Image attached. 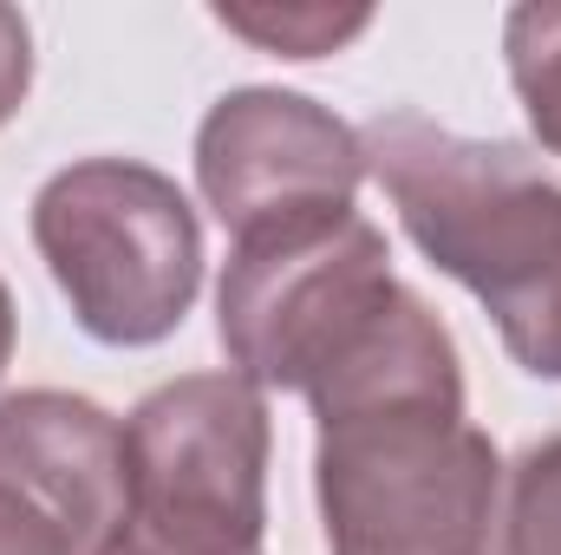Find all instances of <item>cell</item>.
<instances>
[{
	"instance_id": "obj_11",
	"label": "cell",
	"mask_w": 561,
	"mask_h": 555,
	"mask_svg": "<svg viewBox=\"0 0 561 555\" xmlns=\"http://www.w3.org/2000/svg\"><path fill=\"white\" fill-rule=\"evenodd\" d=\"M0 555H85V550L33 497H20L13 484H0Z\"/></svg>"
},
{
	"instance_id": "obj_8",
	"label": "cell",
	"mask_w": 561,
	"mask_h": 555,
	"mask_svg": "<svg viewBox=\"0 0 561 555\" xmlns=\"http://www.w3.org/2000/svg\"><path fill=\"white\" fill-rule=\"evenodd\" d=\"M503 53H510V86H516V99L529 112V132L542 138V150L561 157V7L556 0L510 7Z\"/></svg>"
},
{
	"instance_id": "obj_9",
	"label": "cell",
	"mask_w": 561,
	"mask_h": 555,
	"mask_svg": "<svg viewBox=\"0 0 561 555\" xmlns=\"http://www.w3.org/2000/svg\"><path fill=\"white\" fill-rule=\"evenodd\" d=\"M216 20L255 46H268L280 59H320L340 53L346 39H359L373 26L366 7H216Z\"/></svg>"
},
{
	"instance_id": "obj_1",
	"label": "cell",
	"mask_w": 561,
	"mask_h": 555,
	"mask_svg": "<svg viewBox=\"0 0 561 555\" xmlns=\"http://www.w3.org/2000/svg\"><path fill=\"white\" fill-rule=\"evenodd\" d=\"M320 418L313 490L333 555H483L496 444L463 418L450 327L412 287L307 386Z\"/></svg>"
},
{
	"instance_id": "obj_4",
	"label": "cell",
	"mask_w": 561,
	"mask_h": 555,
	"mask_svg": "<svg viewBox=\"0 0 561 555\" xmlns=\"http://www.w3.org/2000/svg\"><path fill=\"white\" fill-rule=\"evenodd\" d=\"M275 424L242 373H190L125 418V530L105 555H262Z\"/></svg>"
},
{
	"instance_id": "obj_2",
	"label": "cell",
	"mask_w": 561,
	"mask_h": 555,
	"mask_svg": "<svg viewBox=\"0 0 561 555\" xmlns=\"http://www.w3.org/2000/svg\"><path fill=\"white\" fill-rule=\"evenodd\" d=\"M366 170L399 203L405 236L463 281L496 320L510 360L561 380V183L516 144L457 138L424 112H379Z\"/></svg>"
},
{
	"instance_id": "obj_3",
	"label": "cell",
	"mask_w": 561,
	"mask_h": 555,
	"mask_svg": "<svg viewBox=\"0 0 561 555\" xmlns=\"http://www.w3.org/2000/svg\"><path fill=\"white\" fill-rule=\"evenodd\" d=\"M33 249L105 347H157L203 287V223L190 196L131 157H85L39 183Z\"/></svg>"
},
{
	"instance_id": "obj_13",
	"label": "cell",
	"mask_w": 561,
	"mask_h": 555,
	"mask_svg": "<svg viewBox=\"0 0 561 555\" xmlns=\"http://www.w3.org/2000/svg\"><path fill=\"white\" fill-rule=\"evenodd\" d=\"M7 360H13V294L0 281V373H7Z\"/></svg>"
},
{
	"instance_id": "obj_10",
	"label": "cell",
	"mask_w": 561,
	"mask_h": 555,
	"mask_svg": "<svg viewBox=\"0 0 561 555\" xmlns=\"http://www.w3.org/2000/svg\"><path fill=\"white\" fill-rule=\"evenodd\" d=\"M503 555H561V438H542L510 471Z\"/></svg>"
},
{
	"instance_id": "obj_12",
	"label": "cell",
	"mask_w": 561,
	"mask_h": 555,
	"mask_svg": "<svg viewBox=\"0 0 561 555\" xmlns=\"http://www.w3.org/2000/svg\"><path fill=\"white\" fill-rule=\"evenodd\" d=\"M26 86H33V33L13 7H0V125L26 105Z\"/></svg>"
},
{
	"instance_id": "obj_6",
	"label": "cell",
	"mask_w": 561,
	"mask_h": 555,
	"mask_svg": "<svg viewBox=\"0 0 561 555\" xmlns=\"http://www.w3.org/2000/svg\"><path fill=\"white\" fill-rule=\"evenodd\" d=\"M359 177H366L359 132L300 92L242 86L216 99L196 132L203 203L236 242L346 216L359 196Z\"/></svg>"
},
{
	"instance_id": "obj_7",
	"label": "cell",
	"mask_w": 561,
	"mask_h": 555,
	"mask_svg": "<svg viewBox=\"0 0 561 555\" xmlns=\"http://www.w3.org/2000/svg\"><path fill=\"white\" fill-rule=\"evenodd\" d=\"M0 484L66 523L85 555H105L125 530V424L79 393H13L0 399Z\"/></svg>"
},
{
	"instance_id": "obj_5",
	"label": "cell",
	"mask_w": 561,
	"mask_h": 555,
	"mask_svg": "<svg viewBox=\"0 0 561 555\" xmlns=\"http://www.w3.org/2000/svg\"><path fill=\"white\" fill-rule=\"evenodd\" d=\"M386 236L346 209L236 242L216 287V333L249 386L307 393L399 294Z\"/></svg>"
}]
</instances>
